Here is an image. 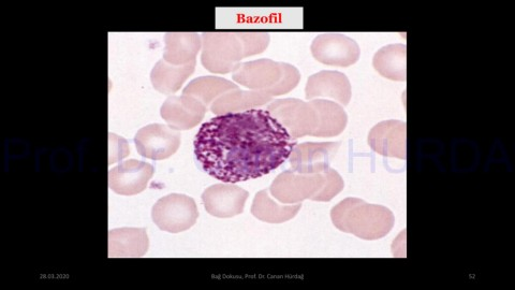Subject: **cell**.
<instances>
[{"mask_svg": "<svg viewBox=\"0 0 515 290\" xmlns=\"http://www.w3.org/2000/svg\"><path fill=\"white\" fill-rule=\"evenodd\" d=\"M312 54L318 62L337 67H349L360 60L358 43L342 34H322L312 43Z\"/></svg>", "mask_w": 515, "mask_h": 290, "instance_id": "cell-8", "label": "cell"}, {"mask_svg": "<svg viewBox=\"0 0 515 290\" xmlns=\"http://www.w3.org/2000/svg\"><path fill=\"white\" fill-rule=\"evenodd\" d=\"M273 118L281 123L296 141L306 136H313L319 127V113L312 101L297 98L277 99L267 109Z\"/></svg>", "mask_w": 515, "mask_h": 290, "instance_id": "cell-4", "label": "cell"}, {"mask_svg": "<svg viewBox=\"0 0 515 290\" xmlns=\"http://www.w3.org/2000/svg\"><path fill=\"white\" fill-rule=\"evenodd\" d=\"M249 193L231 184H215L206 188L202 202L209 214L219 219H229L243 213Z\"/></svg>", "mask_w": 515, "mask_h": 290, "instance_id": "cell-10", "label": "cell"}, {"mask_svg": "<svg viewBox=\"0 0 515 290\" xmlns=\"http://www.w3.org/2000/svg\"><path fill=\"white\" fill-rule=\"evenodd\" d=\"M325 174L326 184L325 186H323L322 190L314 197V201H331L335 196H337L344 190L345 183L340 173L330 168L325 172Z\"/></svg>", "mask_w": 515, "mask_h": 290, "instance_id": "cell-25", "label": "cell"}, {"mask_svg": "<svg viewBox=\"0 0 515 290\" xmlns=\"http://www.w3.org/2000/svg\"><path fill=\"white\" fill-rule=\"evenodd\" d=\"M181 142L179 130L163 124L147 125L135 137L138 153L152 161H164L171 157L178 152Z\"/></svg>", "mask_w": 515, "mask_h": 290, "instance_id": "cell-7", "label": "cell"}, {"mask_svg": "<svg viewBox=\"0 0 515 290\" xmlns=\"http://www.w3.org/2000/svg\"><path fill=\"white\" fill-rule=\"evenodd\" d=\"M195 68L196 62L174 66L164 60L159 61L151 72L154 89L165 95L180 91L185 81L194 74Z\"/></svg>", "mask_w": 515, "mask_h": 290, "instance_id": "cell-19", "label": "cell"}, {"mask_svg": "<svg viewBox=\"0 0 515 290\" xmlns=\"http://www.w3.org/2000/svg\"><path fill=\"white\" fill-rule=\"evenodd\" d=\"M154 172L153 165L129 159L110 170L109 186L114 193L122 196L138 195L146 190Z\"/></svg>", "mask_w": 515, "mask_h": 290, "instance_id": "cell-12", "label": "cell"}, {"mask_svg": "<svg viewBox=\"0 0 515 290\" xmlns=\"http://www.w3.org/2000/svg\"><path fill=\"white\" fill-rule=\"evenodd\" d=\"M373 66L382 77L392 81L407 80V48L401 43L380 49L374 56Z\"/></svg>", "mask_w": 515, "mask_h": 290, "instance_id": "cell-20", "label": "cell"}, {"mask_svg": "<svg viewBox=\"0 0 515 290\" xmlns=\"http://www.w3.org/2000/svg\"><path fill=\"white\" fill-rule=\"evenodd\" d=\"M331 219L338 230L369 241L386 237L395 223L388 208L370 205L359 198H347L338 203L331 211Z\"/></svg>", "mask_w": 515, "mask_h": 290, "instance_id": "cell-2", "label": "cell"}, {"mask_svg": "<svg viewBox=\"0 0 515 290\" xmlns=\"http://www.w3.org/2000/svg\"><path fill=\"white\" fill-rule=\"evenodd\" d=\"M164 61L174 66L196 62L202 38L195 33H168L165 36Z\"/></svg>", "mask_w": 515, "mask_h": 290, "instance_id": "cell-18", "label": "cell"}, {"mask_svg": "<svg viewBox=\"0 0 515 290\" xmlns=\"http://www.w3.org/2000/svg\"><path fill=\"white\" fill-rule=\"evenodd\" d=\"M325 184V173L307 174L287 170L274 180L270 194L285 205H298L304 200H313Z\"/></svg>", "mask_w": 515, "mask_h": 290, "instance_id": "cell-6", "label": "cell"}, {"mask_svg": "<svg viewBox=\"0 0 515 290\" xmlns=\"http://www.w3.org/2000/svg\"><path fill=\"white\" fill-rule=\"evenodd\" d=\"M273 98L266 91L232 90L218 97L211 106L216 115L244 112L272 103Z\"/></svg>", "mask_w": 515, "mask_h": 290, "instance_id": "cell-17", "label": "cell"}, {"mask_svg": "<svg viewBox=\"0 0 515 290\" xmlns=\"http://www.w3.org/2000/svg\"><path fill=\"white\" fill-rule=\"evenodd\" d=\"M351 95L350 81L340 71H320L308 78L305 87L306 99L332 98L344 107L350 103Z\"/></svg>", "mask_w": 515, "mask_h": 290, "instance_id": "cell-15", "label": "cell"}, {"mask_svg": "<svg viewBox=\"0 0 515 290\" xmlns=\"http://www.w3.org/2000/svg\"><path fill=\"white\" fill-rule=\"evenodd\" d=\"M284 76V63H277L269 58L240 63L233 70V80L247 87L250 91H267L273 89Z\"/></svg>", "mask_w": 515, "mask_h": 290, "instance_id": "cell-11", "label": "cell"}, {"mask_svg": "<svg viewBox=\"0 0 515 290\" xmlns=\"http://www.w3.org/2000/svg\"><path fill=\"white\" fill-rule=\"evenodd\" d=\"M301 80L300 71L290 65L284 63V76L281 82H279L273 89L267 90V94L272 98L290 93L296 89Z\"/></svg>", "mask_w": 515, "mask_h": 290, "instance_id": "cell-26", "label": "cell"}, {"mask_svg": "<svg viewBox=\"0 0 515 290\" xmlns=\"http://www.w3.org/2000/svg\"><path fill=\"white\" fill-rule=\"evenodd\" d=\"M301 203L292 206L279 205L271 196L270 191L259 192L253 202L252 213L256 219L270 223L282 224L296 217L301 210Z\"/></svg>", "mask_w": 515, "mask_h": 290, "instance_id": "cell-22", "label": "cell"}, {"mask_svg": "<svg viewBox=\"0 0 515 290\" xmlns=\"http://www.w3.org/2000/svg\"><path fill=\"white\" fill-rule=\"evenodd\" d=\"M110 150H109V165L122 161L130 153L128 142L114 134L109 135Z\"/></svg>", "mask_w": 515, "mask_h": 290, "instance_id": "cell-27", "label": "cell"}, {"mask_svg": "<svg viewBox=\"0 0 515 290\" xmlns=\"http://www.w3.org/2000/svg\"><path fill=\"white\" fill-rule=\"evenodd\" d=\"M239 89V85L220 77L206 76L191 81L184 89V95L193 96L206 107L225 93Z\"/></svg>", "mask_w": 515, "mask_h": 290, "instance_id": "cell-23", "label": "cell"}, {"mask_svg": "<svg viewBox=\"0 0 515 290\" xmlns=\"http://www.w3.org/2000/svg\"><path fill=\"white\" fill-rule=\"evenodd\" d=\"M201 38V63L212 74H229L244 58L243 45L238 34L205 33Z\"/></svg>", "mask_w": 515, "mask_h": 290, "instance_id": "cell-3", "label": "cell"}, {"mask_svg": "<svg viewBox=\"0 0 515 290\" xmlns=\"http://www.w3.org/2000/svg\"><path fill=\"white\" fill-rule=\"evenodd\" d=\"M319 113V127L314 137L332 138L341 135L348 123L343 106L325 99L312 100Z\"/></svg>", "mask_w": 515, "mask_h": 290, "instance_id": "cell-21", "label": "cell"}, {"mask_svg": "<svg viewBox=\"0 0 515 290\" xmlns=\"http://www.w3.org/2000/svg\"><path fill=\"white\" fill-rule=\"evenodd\" d=\"M296 142L268 110L217 115L194 141L202 170L224 183L255 180L282 166Z\"/></svg>", "mask_w": 515, "mask_h": 290, "instance_id": "cell-1", "label": "cell"}, {"mask_svg": "<svg viewBox=\"0 0 515 290\" xmlns=\"http://www.w3.org/2000/svg\"><path fill=\"white\" fill-rule=\"evenodd\" d=\"M341 148V142H305L294 147L290 165L294 171L307 174L325 173Z\"/></svg>", "mask_w": 515, "mask_h": 290, "instance_id": "cell-9", "label": "cell"}, {"mask_svg": "<svg viewBox=\"0 0 515 290\" xmlns=\"http://www.w3.org/2000/svg\"><path fill=\"white\" fill-rule=\"evenodd\" d=\"M244 51V58L261 54L266 51L270 45L271 37L264 33H241L238 34Z\"/></svg>", "mask_w": 515, "mask_h": 290, "instance_id": "cell-24", "label": "cell"}, {"mask_svg": "<svg viewBox=\"0 0 515 290\" xmlns=\"http://www.w3.org/2000/svg\"><path fill=\"white\" fill-rule=\"evenodd\" d=\"M371 149L385 157L407 158V125L402 121H385L377 124L369 135Z\"/></svg>", "mask_w": 515, "mask_h": 290, "instance_id": "cell-14", "label": "cell"}, {"mask_svg": "<svg viewBox=\"0 0 515 290\" xmlns=\"http://www.w3.org/2000/svg\"><path fill=\"white\" fill-rule=\"evenodd\" d=\"M208 111L201 101L193 96H170L161 106L160 114L168 126L175 130L193 129L204 119Z\"/></svg>", "mask_w": 515, "mask_h": 290, "instance_id": "cell-13", "label": "cell"}, {"mask_svg": "<svg viewBox=\"0 0 515 290\" xmlns=\"http://www.w3.org/2000/svg\"><path fill=\"white\" fill-rule=\"evenodd\" d=\"M150 240L144 228H120L109 232V257H142Z\"/></svg>", "mask_w": 515, "mask_h": 290, "instance_id": "cell-16", "label": "cell"}, {"mask_svg": "<svg viewBox=\"0 0 515 290\" xmlns=\"http://www.w3.org/2000/svg\"><path fill=\"white\" fill-rule=\"evenodd\" d=\"M198 217L196 201L182 194L160 198L152 210L155 225L169 234H180L190 229L196 224Z\"/></svg>", "mask_w": 515, "mask_h": 290, "instance_id": "cell-5", "label": "cell"}]
</instances>
